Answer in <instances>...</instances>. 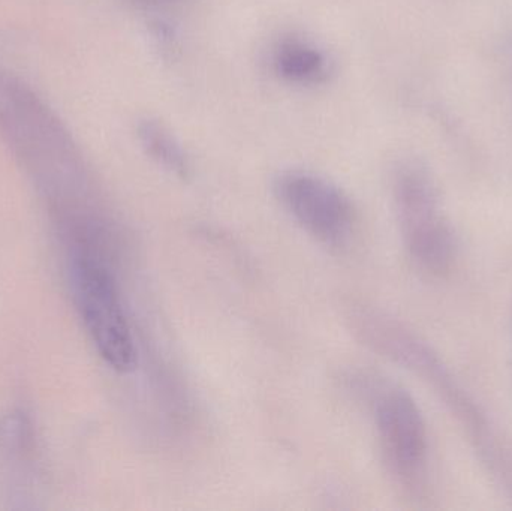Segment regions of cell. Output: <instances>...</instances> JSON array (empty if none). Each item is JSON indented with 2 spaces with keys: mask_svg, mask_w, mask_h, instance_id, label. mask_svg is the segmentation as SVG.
<instances>
[{
  "mask_svg": "<svg viewBox=\"0 0 512 511\" xmlns=\"http://www.w3.org/2000/svg\"><path fill=\"white\" fill-rule=\"evenodd\" d=\"M355 335L376 353L411 371L433 390L460 426L487 473L512 498V447L489 414L469 395L444 359L411 329L385 312L364 305L349 308Z\"/></svg>",
  "mask_w": 512,
  "mask_h": 511,
  "instance_id": "cell-1",
  "label": "cell"
},
{
  "mask_svg": "<svg viewBox=\"0 0 512 511\" xmlns=\"http://www.w3.org/2000/svg\"><path fill=\"white\" fill-rule=\"evenodd\" d=\"M0 140L56 197L86 182L71 132L56 111L23 80L0 66Z\"/></svg>",
  "mask_w": 512,
  "mask_h": 511,
  "instance_id": "cell-2",
  "label": "cell"
},
{
  "mask_svg": "<svg viewBox=\"0 0 512 511\" xmlns=\"http://www.w3.org/2000/svg\"><path fill=\"white\" fill-rule=\"evenodd\" d=\"M351 386L369 405L385 464L397 485L414 498L427 489L429 441L420 407L399 384L373 374L352 377Z\"/></svg>",
  "mask_w": 512,
  "mask_h": 511,
  "instance_id": "cell-3",
  "label": "cell"
},
{
  "mask_svg": "<svg viewBox=\"0 0 512 511\" xmlns=\"http://www.w3.org/2000/svg\"><path fill=\"white\" fill-rule=\"evenodd\" d=\"M71 273L78 312L99 356L119 374L134 371L137 348L116 276L98 251L87 249L75 252Z\"/></svg>",
  "mask_w": 512,
  "mask_h": 511,
  "instance_id": "cell-4",
  "label": "cell"
},
{
  "mask_svg": "<svg viewBox=\"0 0 512 511\" xmlns=\"http://www.w3.org/2000/svg\"><path fill=\"white\" fill-rule=\"evenodd\" d=\"M397 218L412 263L433 278H445L457 261V240L426 180L406 174L397 183Z\"/></svg>",
  "mask_w": 512,
  "mask_h": 511,
  "instance_id": "cell-5",
  "label": "cell"
},
{
  "mask_svg": "<svg viewBox=\"0 0 512 511\" xmlns=\"http://www.w3.org/2000/svg\"><path fill=\"white\" fill-rule=\"evenodd\" d=\"M276 194L286 212L313 239L330 248H343L354 234L355 212L339 188L313 174H283Z\"/></svg>",
  "mask_w": 512,
  "mask_h": 511,
  "instance_id": "cell-6",
  "label": "cell"
},
{
  "mask_svg": "<svg viewBox=\"0 0 512 511\" xmlns=\"http://www.w3.org/2000/svg\"><path fill=\"white\" fill-rule=\"evenodd\" d=\"M277 66L283 75L300 81L318 80L325 72V59L303 42H286L277 53Z\"/></svg>",
  "mask_w": 512,
  "mask_h": 511,
  "instance_id": "cell-7",
  "label": "cell"
},
{
  "mask_svg": "<svg viewBox=\"0 0 512 511\" xmlns=\"http://www.w3.org/2000/svg\"><path fill=\"white\" fill-rule=\"evenodd\" d=\"M33 429L30 420L21 413H9L0 419V449L11 456H24L32 453Z\"/></svg>",
  "mask_w": 512,
  "mask_h": 511,
  "instance_id": "cell-8",
  "label": "cell"
},
{
  "mask_svg": "<svg viewBox=\"0 0 512 511\" xmlns=\"http://www.w3.org/2000/svg\"><path fill=\"white\" fill-rule=\"evenodd\" d=\"M143 138L153 156H156L162 164L167 165L174 173L185 176L188 165H186L179 147L174 146L173 141L161 129L155 128L153 125H147L143 131Z\"/></svg>",
  "mask_w": 512,
  "mask_h": 511,
  "instance_id": "cell-9",
  "label": "cell"
}]
</instances>
